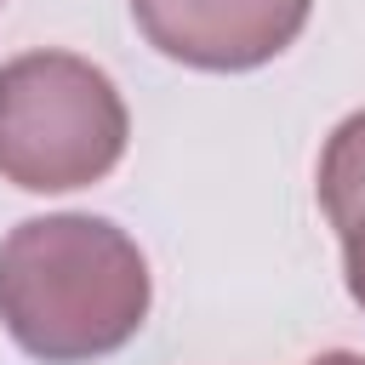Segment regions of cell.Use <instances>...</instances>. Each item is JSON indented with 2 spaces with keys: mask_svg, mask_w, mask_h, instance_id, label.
Returning a JSON list of instances; mask_svg holds the SVG:
<instances>
[{
  "mask_svg": "<svg viewBox=\"0 0 365 365\" xmlns=\"http://www.w3.org/2000/svg\"><path fill=\"white\" fill-rule=\"evenodd\" d=\"M148 319V262L108 217H29L0 240V325L46 365H91Z\"/></svg>",
  "mask_w": 365,
  "mask_h": 365,
  "instance_id": "6da1fadb",
  "label": "cell"
},
{
  "mask_svg": "<svg viewBox=\"0 0 365 365\" xmlns=\"http://www.w3.org/2000/svg\"><path fill=\"white\" fill-rule=\"evenodd\" d=\"M131 120L114 80L74 51L0 63V177L29 194L103 182L125 154Z\"/></svg>",
  "mask_w": 365,
  "mask_h": 365,
  "instance_id": "7a4b0ae2",
  "label": "cell"
},
{
  "mask_svg": "<svg viewBox=\"0 0 365 365\" xmlns=\"http://www.w3.org/2000/svg\"><path fill=\"white\" fill-rule=\"evenodd\" d=\"M308 11L314 0H131V17L160 57L211 74L279 57L302 34Z\"/></svg>",
  "mask_w": 365,
  "mask_h": 365,
  "instance_id": "3957f363",
  "label": "cell"
},
{
  "mask_svg": "<svg viewBox=\"0 0 365 365\" xmlns=\"http://www.w3.org/2000/svg\"><path fill=\"white\" fill-rule=\"evenodd\" d=\"M319 211L336 234L365 222V108L348 114L319 154Z\"/></svg>",
  "mask_w": 365,
  "mask_h": 365,
  "instance_id": "277c9868",
  "label": "cell"
},
{
  "mask_svg": "<svg viewBox=\"0 0 365 365\" xmlns=\"http://www.w3.org/2000/svg\"><path fill=\"white\" fill-rule=\"evenodd\" d=\"M342 268H348V291H354V302L365 308V222H354V228L342 234Z\"/></svg>",
  "mask_w": 365,
  "mask_h": 365,
  "instance_id": "5b68a950",
  "label": "cell"
},
{
  "mask_svg": "<svg viewBox=\"0 0 365 365\" xmlns=\"http://www.w3.org/2000/svg\"><path fill=\"white\" fill-rule=\"evenodd\" d=\"M308 365H365L359 354H319V359H308Z\"/></svg>",
  "mask_w": 365,
  "mask_h": 365,
  "instance_id": "8992f818",
  "label": "cell"
}]
</instances>
